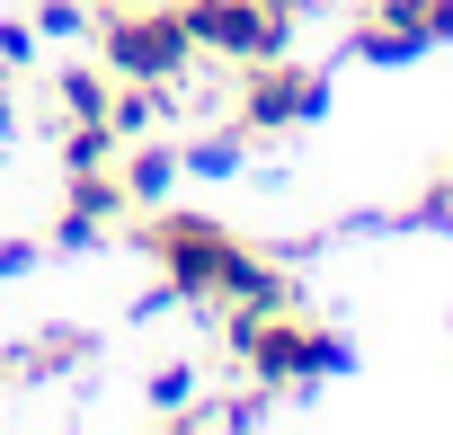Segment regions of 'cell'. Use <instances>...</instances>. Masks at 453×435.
Returning a JSON list of instances; mask_svg holds the SVG:
<instances>
[{
    "label": "cell",
    "instance_id": "6da1fadb",
    "mask_svg": "<svg viewBox=\"0 0 453 435\" xmlns=\"http://www.w3.org/2000/svg\"><path fill=\"white\" fill-rule=\"evenodd\" d=\"M347 364H356V347L338 329H320V320H294V302L285 311H258V338L241 347V373L258 391H311V382H329Z\"/></svg>",
    "mask_w": 453,
    "mask_h": 435
},
{
    "label": "cell",
    "instance_id": "7a4b0ae2",
    "mask_svg": "<svg viewBox=\"0 0 453 435\" xmlns=\"http://www.w3.org/2000/svg\"><path fill=\"white\" fill-rule=\"evenodd\" d=\"M142 249L160 258V285L178 302H222V285H232V258L250 240H232L222 223H204V213H151L142 223Z\"/></svg>",
    "mask_w": 453,
    "mask_h": 435
},
{
    "label": "cell",
    "instance_id": "3957f363",
    "mask_svg": "<svg viewBox=\"0 0 453 435\" xmlns=\"http://www.w3.org/2000/svg\"><path fill=\"white\" fill-rule=\"evenodd\" d=\"M98 54H107L116 80H151V89H169V80L196 63V36H187V19L169 10V0H134V10H107Z\"/></svg>",
    "mask_w": 453,
    "mask_h": 435
},
{
    "label": "cell",
    "instance_id": "277c9868",
    "mask_svg": "<svg viewBox=\"0 0 453 435\" xmlns=\"http://www.w3.org/2000/svg\"><path fill=\"white\" fill-rule=\"evenodd\" d=\"M178 19L196 36V54H222V63H276L294 54V19L276 10V0H178Z\"/></svg>",
    "mask_w": 453,
    "mask_h": 435
},
{
    "label": "cell",
    "instance_id": "5b68a950",
    "mask_svg": "<svg viewBox=\"0 0 453 435\" xmlns=\"http://www.w3.org/2000/svg\"><path fill=\"white\" fill-rule=\"evenodd\" d=\"M320 107H329V80H320V72H303L294 54H276V63H250V89H241V125H250V134L311 125Z\"/></svg>",
    "mask_w": 453,
    "mask_h": 435
},
{
    "label": "cell",
    "instance_id": "8992f818",
    "mask_svg": "<svg viewBox=\"0 0 453 435\" xmlns=\"http://www.w3.org/2000/svg\"><path fill=\"white\" fill-rule=\"evenodd\" d=\"M116 213H125V178H116V169H72V204H63L54 240H63V249H89Z\"/></svg>",
    "mask_w": 453,
    "mask_h": 435
},
{
    "label": "cell",
    "instance_id": "52a82bcc",
    "mask_svg": "<svg viewBox=\"0 0 453 435\" xmlns=\"http://www.w3.org/2000/svg\"><path fill=\"white\" fill-rule=\"evenodd\" d=\"M178 169H187V151H169V142H142L116 178H125V204H160L169 187H178Z\"/></svg>",
    "mask_w": 453,
    "mask_h": 435
},
{
    "label": "cell",
    "instance_id": "ba28073f",
    "mask_svg": "<svg viewBox=\"0 0 453 435\" xmlns=\"http://www.w3.org/2000/svg\"><path fill=\"white\" fill-rule=\"evenodd\" d=\"M222 302H250V311H285V302H294V285H285V276H276V267H267L258 249H241V258H232V285H222Z\"/></svg>",
    "mask_w": 453,
    "mask_h": 435
},
{
    "label": "cell",
    "instance_id": "9c48e42d",
    "mask_svg": "<svg viewBox=\"0 0 453 435\" xmlns=\"http://www.w3.org/2000/svg\"><path fill=\"white\" fill-rule=\"evenodd\" d=\"M107 151H116V125L107 116H72L63 125V169H107Z\"/></svg>",
    "mask_w": 453,
    "mask_h": 435
},
{
    "label": "cell",
    "instance_id": "30bf717a",
    "mask_svg": "<svg viewBox=\"0 0 453 435\" xmlns=\"http://www.w3.org/2000/svg\"><path fill=\"white\" fill-rule=\"evenodd\" d=\"M81 355H89V338H81V329H63V338L19 347V355H10V373H63V364H81Z\"/></svg>",
    "mask_w": 453,
    "mask_h": 435
},
{
    "label": "cell",
    "instance_id": "8fae6325",
    "mask_svg": "<svg viewBox=\"0 0 453 435\" xmlns=\"http://www.w3.org/2000/svg\"><path fill=\"white\" fill-rule=\"evenodd\" d=\"M356 54H365V63H418L426 45L400 36V27H382V19H365V27H356Z\"/></svg>",
    "mask_w": 453,
    "mask_h": 435
},
{
    "label": "cell",
    "instance_id": "7c38bea8",
    "mask_svg": "<svg viewBox=\"0 0 453 435\" xmlns=\"http://www.w3.org/2000/svg\"><path fill=\"white\" fill-rule=\"evenodd\" d=\"M151 116H160V89L151 80H125V98H107V125L116 134H151Z\"/></svg>",
    "mask_w": 453,
    "mask_h": 435
},
{
    "label": "cell",
    "instance_id": "4fadbf2b",
    "mask_svg": "<svg viewBox=\"0 0 453 435\" xmlns=\"http://www.w3.org/2000/svg\"><path fill=\"white\" fill-rule=\"evenodd\" d=\"M241 151H250V125H232V134H213V142H196V151H187V169L222 178V169H241Z\"/></svg>",
    "mask_w": 453,
    "mask_h": 435
},
{
    "label": "cell",
    "instance_id": "5bb4252c",
    "mask_svg": "<svg viewBox=\"0 0 453 435\" xmlns=\"http://www.w3.org/2000/svg\"><path fill=\"white\" fill-rule=\"evenodd\" d=\"M107 72H63V116H107Z\"/></svg>",
    "mask_w": 453,
    "mask_h": 435
},
{
    "label": "cell",
    "instance_id": "9a60e30c",
    "mask_svg": "<svg viewBox=\"0 0 453 435\" xmlns=\"http://www.w3.org/2000/svg\"><path fill=\"white\" fill-rule=\"evenodd\" d=\"M187 400H196V364H160L151 373V417H178Z\"/></svg>",
    "mask_w": 453,
    "mask_h": 435
},
{
    "label": "cell",
    "instance_id": "2e32d148",
    "mask_svg": "<svg viewBox=\"0 0 453 435\" xmlns=\"http://www.w3.org/2000/svg\"><path fill=\"white\" fill-rule=\"evenodd\" d=\"M81 0H45V10H36V36H81Z\"/></svg>",
    "mask_w": 453,
    "mask_h": 435
},
{
    "label": "cell",
    "instance_id": "e0dca14e",
    "mask_svg": "<svg viewBox=\"0 0 453 435\" xmlns=\"http://www.w3.org/2000/svg\"><path fill=\"white\" fill-rule=\"evenodd\" d=\"M409 223H426V232H435V223H444V232H453V178H444V187H426V195H418V213H409Z\"/></svg>",
    "mask_w": 453,
    "mask_h": 435
},
{
    "label": "cell",
    "instance_id": "ac0fdd59",
    "mask_svg": "<svg viewBox=\"0 0 453 435\" xmlns=\"http://www.w3.org/2000/svg\"><path fill=\"white\" fill-rule=\"evenodd\" d=\"M36 54V27H0V72H19Z\"/></svg>",
    "mask_w": 453,
    "mask_h": 435
},
{
    "label": "cell",
    "instance_id": "d6986e66",
    "mask_svg": "<svg viewBox=\"0 0 453 435\" xmlns=\"http://www.w3.org/2000/svg\"><path fill=\"white\" fill-rule=\"evenodd\" d=\"M27 267H36V249H19V240L0 249V285H10V276H27Z\"/></svg>",
    "mask_w": 453,
    "mask_h": 435
},
{
    "label": "cell",
    "instance_id": "ffe728a7",
    "mask_svg": "<svg viewBox=\"0 0 453 435\" xmlns=\"http://www.w3.org/2000/svg\"><path fill=\"white\" fill-rule=\"evenodd\" d=\"M276 10H285V19H294V10H320V0H276Z\"/></svg>",
    "mask_w": 453,
    "mask_h": 435
},
{
    "label": "cell",
    "instance_id": "44dd1931",
    "mask_svg": "<svg viewBox=\"0 0 453 435\" xmlns=\"http://www.w3.org/2000/svg\"><path fill=\"white\" fill-rule=\"evenodd\" d=\"M107 10H134V0H107Z\"/></svg>",
    "mask_w": 453,
    "mask_h": 435
},
{
    "label": "cell",
    "instance_id": "7402d4cb",
    "mask_svg": "<svg viewBox=\"0 0 453 435\" xmlns=\"http://www.w3.org/2000/svg\"><path fill=\"white\" fill-rule=\"evenodd\" d=\"M0 80H10V72H0Z\"/></svg>",
    "mask_w": 453,
    "mask_h": 435
}]
</instances>
